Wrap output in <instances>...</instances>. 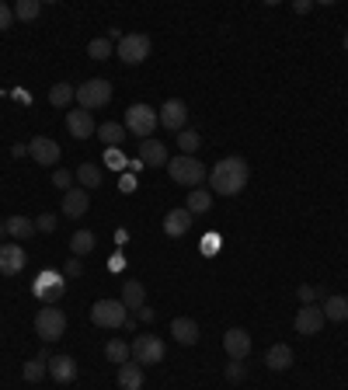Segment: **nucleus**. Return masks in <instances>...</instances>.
<instances>
[{
	"instance_id": "obj_8",
	"label": "nucleus",
	"mask_w": 348,
	"mask_h": 390,
	"mask_svg": "<svg viewBox=\"0 0 348 390\" xmlns=\"http://www.w3.org/2000/svg\"><path fill=\"white\" fill-rule=\"evenodd\" d=\"M126 303L122 300H97L91 307V321L97 327H122L126 325Z\"/></svg>"
},
{
	"instance_id": "obj_16",
	"label": "nucleus",
	"mask_w": 348,
	"mask_h": 390,
	"mask_svg": "<svg viewBox=\"0 0 348 390\" xmlns=\"http://www.w3.org/2000/svg\"><path fill=\"white\" fill-rule=\"evenodd\" d=\"M139 161L147 164V167H167L171 157H167V147L150 136V139H139Z\"/></svg>"
},
{
	"instance_id": "obj_46",
	"label": "nucleus",
	"mask_w": 348,
	"mask_h": 390,
	"mask_svg": "<svg viewBox=\"0 0 348 390\" xmlns=\"http://www.w3.org/2000/svg\"><path fill=\"white\" fill-rule=\"evenodd\" d=\"M4 237H7V220H0V244H4Z\"/></svg>"
},
{
	"instance_id": "obj_21",
	"label": "nucleus",
	"mask_w": 348,
	"mask_h": 390,
	"mask_svg": "<svg viewBox=\"0 0 348 390\" xmlns=\"http://www.w3.org/2000/svg\"><path fill=\"white\" fill-rule=\"evenodd\" d=\"M265 366H268V369H275V373H283V369H289V366H292V349H289L285 342H279V345H272V349L265 352Z\"/></svg>"
},
{
	"instance_id": "obj_35",
	"label": "nucleus",
	"mask_w": 348,
	"mask_h": 390,
	"mask_svg": "<svg viewBox=\"0 0 348 390\" xmlns=\"http://www.w3.org/2000/svg\"><path fill=\"white\" fill-rule=\"evenodd\" d=\"M296 296H300L303 303H317V300H327L331 292L324 290V286H300V290H296Z\"/></svg>"
},
{
	"instance_id": "obj_2",
	"label": "nucleus",
	"mask_w": 348,
	"mask_h": 390,
	"mask_svg": "<svg viewBox=\"0 0 348 390\" xmlns=\"http://www.w3.org/2000/svg\"><path fill=\"white\" fill-rule=\"evenodd\" d=\"M126 132H132L136 139H150L154 130L160 126L157 119V108H150V105H143V101H136V105H129L126 108Z\"/></svg>"
},
{
	"instance_id": "obj_24",
	"label": "nucleus",
	"mask_w": 348,
	"mask_h": 390,
	"mask_svg": "<svg viewBox=\"0 0 348 390\" xmlns=\"http://www.w3.org/2000/svg\"><path fill=\"white\" fill-rule=\"evenodd\" d=\"M97 237L91 233V230H77L73 237H70V251H73V258H88L91 251H95Z\"/></svg>"
},
{
	"instance_id": "obj_28",
	"label": "nucleus",
	"mask_w": 348,
	"mask_h": 390,
	"mask_svg": "<svg viewBox=\"0 0 348 390\" xmlns=\"http://www.w3.org/2000/svg\"><path fill=\"white\" fill-rule=\"evenodd\" d=\"M70 101H77V88H73V84H53V88H49V105H53V108H66V105H70Z\"/></svg>"
},
{
	"instance_id": "obj_26",
	"label": "nucleus",
	"mask_w": 348,
	"mask_h": 390,
	"mask_svg": "<svg viewBox=\"0 0 348 390\" xmlns=\"http://www.w3.org/2000/svg\"><path fill=\"white\" fill-rule=\"evenodd\" d=\"M32 233H35V220H28V216H7V237L28 241Z\"/></svg>"
},
{
	"instance_id": "obj_38",
	"label": "nucleus",
	"mask_w": 348,
	"mask_h": 390,
	"mask_svg": "<svg viewBox=\"0 0 348 390\" xmlns=\"http://www.w3.org/2000/svg\"><path fill=\"white\" fill-rule=\"evenodd\" d=\"M35 230H42V233H53V230H56V213H42V216L35 220Z\"/></svg>"
},
{
	"instance_id": "obj_36",
	"label": "nucleus",
	"mask_w": 348,
	"mask_h": 390,
	"mask_svg": "<svg viewBox=\"0 0 348 390\" xmlns=\"http://www.w3.org/2000/svg\"><path fill=\"white\" fill-rule=\"evenodd\" d=\"M105 164L112 167V171H126L129 161L122 157V150H105Z\"/></svg>"
},
{
	"instance_id": "obj_30",
	"label": "nucleus",
	"mask_w": 348,
	"mask_h": 390,
	"mask_svg": "<svg viewBox=\"0 0 348 390\" xmlns=\"http://www.w3.org/2000/svg\"><path fill=\"white\" fill-rule=\"evenodd\" d=\"M105 356H108V362H115V366H122V362H129V359H132V349H129L126 342H119V338H112V342L105 345Z\"/></svg>"
},
{
	"instance_id": "obj_13",
	"label": "nucleus",
	"mask_w": 348,
	"mask_h": 390,
	"mask_svg": "<svg viewBox=\"0 0 348 390\" xmlns=\"http://www.w3.org/2000/svg\"><path fill=\"white\" fill-rule=\"evenodd\" d=\"M28 154L35 157V164L53 167V164H60V143L49 139V136H35L32 143H28Z\"/></svg>"
},
{
	"instance_id": "obj_45",
	"label": "nucleus",
	"mask_w": 348,
	"mask_h": 390,
	"mask_svg": "<svg viewBox=\"0 0 348 390\" xmlns=\"http://www.w3.org/2000/svg\"><path fill=\"white\" fill-rule=\"evenodd\" d=\"M292 7H296V11H300V14H307V11H310V0H296V4H292Z\"/></svg>"
},
{
	"instance_id": "obj_9",
	"label": "nucleus",
	"mask_w": 348,
	"mask_h": 390,
	"mask_svg": "<svg viewBox=\"0 0 348 390\" xmlns=\"http://www.w3.org/2000/svg\"><path fill=\"white\" fill-rule=\"evenodd\" d=\"M324 325H327V317H324V310H320L317 303H303V307L296 310V321H292L296 334H303V338H314V334H320V331H324Z\"/></svg>"
},
{
	"instance_id": "obj_15",
	"label": "nucleus",
	"mask_w": 348,
	"mask_h": 390,
	"mask_svg": "<svg viewBox=\"0 0 348 390\" xmlns=\"http://www.w3.org/2000/svg\"><path fill=\"white\" fill-rule=\"evenodd\" d=\"M88 206H91L88 189H70V192H63V216L66 220H80V216L88 213Z\"/></svg>"
},
{
	"instance_id": "obj_39",
	"label": "nucleus",
	"mask_w": 348,
	"mask_h": 390,
	"mask_svg": "<svg viewBox=\"0 0 348 390\" xmlns=\"http://www.w3.org/2000/svg\"><path fill=\"white\" fill-rule=\"evenodd\" d=\"M226 380H233V384H241L244 380V362H226Z\"/></svg>"
},
{
	"instance_id": "obj_37",
	"label": "nucleus",
	"mask_w": 348,
	"mask_h": 390,
	"mask_svg": "<svg viewBox=\"0 0 348 390\" xmlns=\"http://www.w3.org/2000/svg\"><path fill=\"white\" fill-rule=\"evenodd\" d=\"M53 185L70 192V189H73V174H70V171H53Z\"/></svg>"
},
{
	"instance_id": "obj_43",
	"label": "nucleus",
	"mask_w": 348,
	"mask_h": 390,
	"mask_svg": "<svg viewBox=\"0 0 348 390\" xmlns=\"http://www.w3.org/2000/svg\"><path fill=\"white\" fill-rule=\"evenodd\" d=\"M136 317H139V321H154L157 314H154V307H139V310H136Z\"/></svg>"
},
{
	"instance_id": "obj_3",
	"label": "nucleus",
	"mask_w": 348,
	"mask_h": 390,
	"mask_svg": "<svg viewBox=\"0 0 348 390\" xmlns=\"http://www.w3.org/2000/svg\"><path fill=\"white\" fill-rule=\"evenodd\" d=\"M35 331H38L42 342H60L66 331V314L56 303H53V307H42V310L35 314Z\"/></svg>"
},
{
	"instance_id": "obj_41",
	"label": "nucleus",
	"mask_w": 348,
	"mask_h": 390,
	"mask_svg": "<svg viewBox=\"0 0 348 390\" xmlns=\"http://www.w3.org/2000/svg\"><path fill=\"white\" fill-rule=\"evenodd\" d=\"M63 272H66V275H80V272H84V265H80V258H70L63 265Z\"/></svg>"
},
{
	"instance_id": "obj_34",
	"label": "nucleus",
	"mask_w": 348,
	"mask_h": 390,
	"mask_svg": "<svg viewBox=\"0 0 348 390\" xmlns=\"http://www.w3.org/2000/svg\"><path fill=\"white\" fill-rule=\"evenodd\" d=\"M88 56L97 60V63L108 60V56H112V42H108V38H91V42H88Z\"/></svg>"
},
{
	"instance_id": "obj_33",
	"label": "nucleus",
	"mask_w": 348,
	"mask_h": 390,
	"mask_svg": "<svg viewBox=\"0 0 348 390\" xmlns=\"http://www.w3.org/2000/svg\"><path fill=\"white\" fill-rule=\"evenodd\" d=\"M199 143H202V136H199L195 130H181V132H178V147H181V154H185V157H195Z\"/></svg>"
},
{
	"instance_id": "obj_14",
	"label": "nucleus",
	"mask_w": 348,
	"mask_h": 390,
	"mask_svg": "<svg viewBox=\"0 0 348 390\" xmlns=\"http://www.w3.org/2000/svg\"><path fill=\"white\" fill-rule=\"evenodd\" d=\"M25 248H21V244H7V241H4V244H0V272H4V275H18V272H21V268H25Z\"/></svg>"
},
{
	"instance_id": "obj_20",
	"label": "nucleus",
	"mask_w": 348,
	"mask_h": 390,
	"mask_svg": "<svg viewBox=\"0 0 348 390\" xmlns=\"http://www.w3.org/2000/svg\"><path fill=\"white\" fill-rule=\"evenodd\" d=\"M143 387V366L139 362H122L119 366V390H139Z\"/></svg>"
},
{
	"instance_id": "obj_1",
	"label": "nucleus",
	"mask_w": 348,
	"mask_h": 390,
	"mask_svg": "<svg viewBox=\"0 0 348 390\" xmlns=\"http://www.w3.org/2000/svg\"><path fill=\"white\" fill-rule=\"evenodd\" d=\"M248 178H251V167L244 157H223L209 171V189H213V195H241Z\"/></svg>"
},
{
	"instance_id": "obj_31",
	"label": "nucleus",
	"mask_w": 348,
	"mask_h": 390,
	"mask_svg": "<svg viewBox=\"0 0 348 390\" xmlns=\"http://www.w3.org/2000/svg\"><path fill=\"white\" fill-rule=\"evenodd\" d=\"M46 373H49V362H46V359H42V356L28 359V362H25V369H21V376H25L28 384H38V380H42Z\"/></svg>"
},
{
	"instance_id": "obj_32",
	"label": "nucleus",
	"mask_w": 348,
	"mask_h": 390,
	"mask_svg": "<svg viewBox=\"0 0 348 390\" xmlns=\"http://www.w3.org/2000/svg\"><path fill=\"white\" fill-rule=\"evenodd\" d=\"M42 14V4L38 0H18L14 4V18H21V21H35Z\"/></svg>"
},
{
	"instance_id": "obj_12",
	"label": "nucleus",
	"mask_w": 348,
	"mask_h": 390,
	"mask_svg": "<svg viewBox=\"0 0 348 390\" xmlns=\"http://www.w3.org/2000/svg\"><path fill=\"white\" fill-rule=\"evenodd\" d=\"M66 130H70L73 139H91V136L97 132L95 115L84 112V108H73V112H66Z\"/></svg>"
},
{
	"instance_id": "obj_4",
	"label": "nucleus",
	"mask_w": 348,
	"mask_h": 390,
	"mask_svg": "<svg viewBox=\"0 0 348 390\" xmlns=\"http://www.w3.org/2000/svg\"><path fill=\"white\" fill-rule=\"evenodd\" d=\"M108 101H112V84H108L105 77H91L88 84H80V88H77V105H80L84 112L105 108Z\"/></svg>"
},
{
	"instance_id": "obj_5",
	"label": "nucleus",
	"mask_w": 348,
	"mask_h": 390,
	"mask_svg": "<svg viewBox=\"0 0 348 390\" xmlns=\"http://www.w3.org/2000/svg\"><path fill=\"white\" fill-rule=\"evenodd\" d=\"M129 349H132V362H139V366H157L167 352L164 338H157V334H136Z\"/></svg>"
},
{
	"instance_id": "obj_10",
	"label": "nucleus",
	"mask_w": 348,
	"mask_h": 390,
	"mask_svg": "<svg viewBox=\"0 0 348 390\" xmlns=\"http://www.w3.org/2000/svg\"><path fill=\"white\" fill-rule=\"evenodd\" d=\"M157 119H160L164 130L181 132L185 130V122H189V105H185L181 98H167V101L157 108Z\"/></svg>"
},
{
	"instance_id": "obj_17",
	"label": "nucleus",
	"mask_w": 348,
	"mask_h": 390,
	"mask_svg": "<svg viewBox=\"0 0 348 390\" xmlns=\"http://www.w3.org/2000/svg\"><path fill=\"white\" fill-rule=\"evenodd\" d=\"M49 376H53L56 384H73V380H77V362H73V356L49 359Z\"/></svg>"
},
{
	"instance_id": "obj_25",
	"label": "nucleus",
	"mask_w": 348,
	"mask_h": 390,
	"mask_svg": "<svg viewBox=\"0 0 348 390\" xmlns=\"http://www.w3.org/2000/svg\"><path fill=\"white\" fill-rule=\"evenodd\" d=\"M320 310H324L327 321H338L342 325V321H348V296H327Z\"/></svg>"
},
{
	"instance_id": "obj_29",
	"label": "nucleus",
	"mask_w": 348,
	"mask_h": 390,
	"mask_svg": "<svg viewBox=\"0 0 348 390\" xmlns=\"http://www.w3.org/2000/svg\"><path fill=\"white\" fill-rule=\"evenodd\" d=\"M185 209H189V213H209V209H213V192H206V189H195V192H189Z\"/></svg>"
},
{
	"instance_id": "obj_27",
	"label": "nucleus",
	"mask_w": 348,
	"mask_h": 390,
	"mask_svg": "<svg viewBox=\"0 0 348 390\" xmlns=\"http://www.w3.org/2000/svg\"><path fill=\"white\" fill-rule=\"evenodd\" d=\"M101 167H97L95 161H84L80 167H77V181H80V189H97L101 185Z\"/></svg>"
},
{
	"instance_id": "obj_44",
	"label": "nucleus",
	"mask_w": 348,
	"mask_h": 390,
	"mask_svg": "<svg viewBox=\"0 0 348 390\" xmlns=\"http://www.w3.org/2000/svg\"><path fill=\"white\" fill-rule=\"evenodd\" d=\"M112 268H115V272H122V268H126V258H122V255H115V258H112Z\"/></svg>"
},
{
	"instance_id": "obj_23",
	"label": "nucleus",
	"mask_w": 348,
	"mask_h": 390,
	"mask_svg": "<svg viewBox=\"0 0 348 390\" xmlns=\"http://www.w3.org/2000/svg\"><path fill=\"white\" fill-rule=\"evenodd\" d=\"M95 136L105 143V147H108V150H115V147L126 139V126H122V122H101Z\"/></svg>"
},
{
	"instance_id": "obj_7",
	"label": "nucleus",
	"mask_w": 348,
	"mask_h": 390,
	"mask_svg": "<svg viewBox=\"0 0 348 390\" xmlns=\"http://www.w3.org/2000/svg\"><path fill=\"white\" fill-rule=\"evenodd\" d=\"M150 35H143V32H129L119 38V60L126 66H136V63H143L147 56H150Z\"/></svg>"
},
{
	"instance_id": "obj_19",
	"label": "nucleus",
	"mask_w": 348,
	"mask_h": 390,
	"mask_svg": "<svg viewBox=\"0 0 348 390\" xmlns=\"http://www.w3.org/2000/svg\"><path fill=\"white\" fill-rule=\"evenodd\" d=\"M189 227H191L189 209H171V213L164 216V233H167V237H181V233H189Z\"/></svg>"
},
{
	"instance_id": "obj_11",
	"label": "nucleus",
	"mask_w": 348,
	"mask_h": 390,
	"mask_svg": "<svg viewBox=\"0 0 348 390\" xmlns=\"http://www.w3.org/2000/svg\"><path fill=\"white\" fill-rule=\"evenodd\" d=\"M223 349H226V356L230 359H248L251 356V334L244 331V327H226L223 331Z\"/></svg>"
},
{
	"instance_id": "obj_18",
	"label": "nucleus",
	"mask_w": 348,
	"mask_h": 390,
	"mask_svg": "<svg viewBox=\"0 0 348 390\" xmlns=\"http://www.w3.org/2000/svg\"><path fill=\"white\" fill-rule=\"evenodd\" d=\"M171 334H174L178 345H195L199 342V325L191 317H174L171 321Z\"/></svg>"
},
{
	"instance_id": "obj_42",
	"label": "nucleus",
	"mask_w": 348,
	"mask_h": 390,
	"mask_svg": "<svg viewBox=\"0 0 348 390\" xmlns=\"http://www.w3.org/2000/svg\"><path fill=\"white\" fill-rule=\"evenodd\" d=\"M119 185H122V192H132V189H136V174H122Z\"/></svg>"
},
{
	"instance_id": "obj_40",
	"label": "nucleus",
	"mask_w": 348,
	"mask_h": 390,
	"mask_svg": "<svg viewBox=\"0 0 348 390\" xmlns=\"http://www.w3.org/2000/svg\"><path fill=\"white\" fill-rule=\"evenodd\" d=\"M14 25V7H7L4 0H0V32H7Z\"/></svg>"
},
{
	"instance_id": "obj_47",
	"label": "nucleus",
	"mask_w": 348,
	"mask_h": 390,
	"mask_svg": "<svg viewBox=\"0 0 348 390\" xmlns=\"http://www.w3.org/2000/svg\"><path fill=\"white\" fill-rule=\"evenodd\" d=\"M342 46H345V49H348V35H345V42H342Z\"/></svg>"
},
{
	"instance_id": "obj_6",
	"label": "nucleus",
	"mask_w": 348,
	"mask_h": 390,
	"mask_svg": "<svg viewBox=\"0 0 348 390\" xmlns=\"http://www.w3.org/2000/svg\"><path fill=\"white\" fill-rule=\"evenodd\" d=\"M167 174L178 181V185H189V189H195V185H202V178H206V167H202V161H195V157H171L167 161Z\"/></svg>"
},
{
	"instance_id": "obj_22",
	"label": "nucleus",
	"mask_w": 348,
	"mask_h": 390,
	"mask_svg": "<svg viewBox=\"0 0 348 390\" xmlns=\"http://www.w3.org/2000/svg\"><path fill=\"white\" fill-rule=\"evenodd\" d=\"M119 300L126 303V310L147 307V290H143V283H139V279H129L126 286H122V296H119Z\"/></svg>"
}]
</instances>
